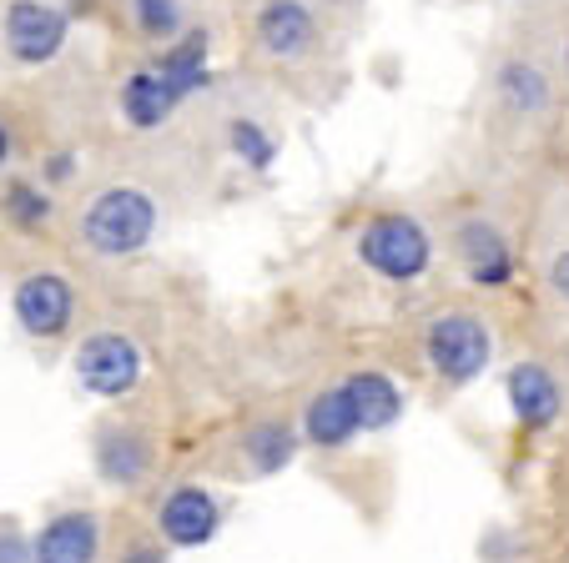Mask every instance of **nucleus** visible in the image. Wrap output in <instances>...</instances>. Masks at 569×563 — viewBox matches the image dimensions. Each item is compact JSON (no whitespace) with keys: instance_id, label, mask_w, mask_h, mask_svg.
Listing matches in <instances>:
<instances>
[{"instance_id":"obj_17","label":"nucleus","mask_w":569,"mask_h":563,"mask_svg":"<svg viewBox=\"0 0 569 563\" xmlns=\"http://www.w3.org/2000/svg\"><path fill=\"white\" fill-rule=\"evenodd\" d=\"M177 107H182V101H177L172 86L157 76V66H141V71H131L127 86H121V117H127L137 131H157L161 121H172Z\"/></svg>"},{"instance_id":"obj_24","label":"nucleus","mask_w":569,"mask_h":563,"mask_svg":"<svg viewBox=\"0 0 569 563\" xmlns=\"http://www.w3.org/2000/svg\"><path fill=\"white\" fill-rule=\"evenodd\" d=\"M117 563H167V549L161 543H131Z\"/></svg>"},{"instance_id":"obj_22","label":"nucleus","mask_w":569,"mask_h":563,"mask_svg":"<svg viewBox=\"0 0 569 563\" xmlns=\"http://www.w3.org/2000/svg\"><path fill=\"white\" fill-rule=\"evenodd\" d=\"M0 563H36L31 539H26L16 523H0Z\"/></svg>"},{"instance_id":"obj_27","label":"nucleus","mask_w":569,"mask_h":563,"mask_svg":"<svg viewBox=\"0 0 569 563\" xmlns=\"http://www.w3.org/2000/svg\"><path fill=\"white\" fill-rule=\"evenodd\" d=\"M565 66H569V51H565Z\"/></svg>"},{"instance_id":"obj_10","label":"nucleus","mask_w":569,"mask_h":563,"mask_svg":"<svg viewBox=\"0 0 569 563\" xmlns=\"http://www.w3.org/2000/svg\"><path fill=\"white\" fill-rule=\"evenodd\" d=\"M453 257L469 272L473 288H505L515 277V252H509V237L499 232L489 217H469L453 232Z\"/></svg>"},{"instance_id":"obj_14","label":"nucleus","mask_w":569,"mask_h":563,"mask_svg":"<svg viewBox=\"0 0 569 563\" xmlns=\"http://www.w3.org/2000/svg\"><path fill=\"white\" fill-rule=\"evenodd\" d=\"M343 393H348V403H353L358 428H363V433H383V428H393L398 418H403V388H398L388 372H378V368L348 372Z\"/></svg>"},{"instance_id":"obj_21","label":"nucleus","mask_w":569,"mask_h":563,"mask_svg":"<svg viewBox=\"0 0 569 563\" xmlns=\"http://www.w3.org/2000/svg\"><path fill=\"white\" fill-rule=\"evenodd\" d=\"M0 207H6V217H11L16 227H26V232L51 222V197H46L41 187H31V181H11L6 197H0Z\"/></svg>"},{"instance_id":"obj_15","label":"nucleus","mask_w":569,"mask_h":563,"mask_svg":"<svg viewBox=\"0 0 569 563\" xmlns=\"http://www.w3.org/2000/svg\"><path fill=\"white\" fill-rule=\"evenodd\" d=\"M298 428L282 423V418H262V423L242 428L237 448H242V463H248L252 479H268V473H282V468L298 458Z\"/></svg>"},{"instance_id":"obj_6","label":"nucleus","mask_w":569,"mask_h":563,"mask_svg":"<svg viewBox=\"0 0 569 563\" xmlns=\"http://www.w3.org/2000/svg\"><path fill=\"white\" fill-rule=\"evenodd\" d=\"M222 529V503L202 483H177L157 503V533L167 549H202Z\"/></svg>"},{"instance_id":"obj_5","label":"nucleus","mask_w":569,"mask_h":563,"mask_svg":"<svg viewBox=\"0 0 569 563\" xmlns=\"http://www.w3.org/2000/svg\"><path fill=\"white\" fill-rule=\"evenodd\" d=\"M11 312L21 322L26 338L36 342H56L71 332L76 322V288L71 277L61 272H26L11 292Z\"/></svg>"},{"instance_id":"obj_12","label":"nucleus","mask_w":569,"mask_h":563,"mask_svg":"<svg viewBox=\"0 0 569 563\" xmlns=\"http://www.w3.org/2000/svg\"><path fill=\"white\" fill-rule=\"evenodd\" d=\"M318 41V16L302 0H268L258 11V46L272 61H298Z\"/></svg>"},{"instance_id":"obj_20","label":"nucleus","mask_w":569,"mask_h":563,"mask_svg":"<svg viewBox=\"0 0 569 563\" xmlns=\"http://www.w3.org/2000/svg\"><path fill=\"white\" fill-rule=\"evenodd\" d=\"M227 147H232V157L252 171H268L272 161H278V141H272L258 121H242V117L227 127Z\"/></svg>"},{"instance_id":"obj_8","label":"nucleus","mask_w":569,"mask_h":563,"mask_svg":"<svg viewBox=\"0 0 569 563\" xmlns=\"http://www.w3.org/2000/svg\"><path fill=\"white\" fill-rule=\"evenodd\" d=\"M91 463H97L101 483L137 489V483H147L151 463H157V443L137 423H101L97 438H91Z\"/></svg>"},{"instance_id":"obj_9","label":"nucleus","mask_w":569,"mask_h":563,"mask_svg":"<svg viewBox=\"0 0 569 563\" xmlns=\"http://www.w3.org/2000/svg\"><path fill=\"white\" fill-rule=\"evenodd\" d=\"M505 398L509 413L525 433H545V428L559 423L565 413V393H559V378L545 368V362H515L505 372Z\"/></svg>"},{"instance_id":"obj_18","label":"nucleus","mask_w":569,"mask_h":563,"mask_svg":"<svg viewBox=\"0 0 569 563\" xmlns=\"http://www.w3.org/2000/svg\"><path fill=\"white\" fill-rule=\"evenodd\" d=\"M157 76L172 86V97L187 101L192 91L207 86V31H182L177 41H167L157 61Z\"/></svg>"},{"instance_id":"obj_23","label":"nucleus","mask_w":569,"mask_h":563,"mask_svg":"<svg viewBox=\"0 0 569 563\" xmlns=\"http://www.w3.org/2000/svg\"><path fill=\"white\" fill-rule=\"evenodd\" d=\"M549 292L569 308V247L565 252H555V262H549Z\"/></svg>"},{"instance_id":"obj_25","label":"nucleus","mask_w":569,"mask_h":563,"mask_svg":"<svg viewBox=\"0 0 569 563\" xmlns=\"http://www.w3.org/2000/svg\"><path fill=\"white\" fill-rule=\"evenodd\" d=\"M71 167H76V157H51V171H46V177L66 181V177H71Z\"/></svg>"},{"instance_id":"obj_11","label":"nucleus","mask_w":569,"mask_h":563,"mask_svg":"<svg viewBox=\"0 0 569 563\" xmlns=\"http://www.w3.org/2000/svg\"><path fill=\"white\" fill-rule=\"evenodd\" d=\"M36 563H97L101 559V519L91 509H66L31 533Z\"/></svg>"},{"instance_id":"obj_26","label":"nucleus","mask_w":569,"mask_h":563,"mask_svg":"<svg viewBox=\"0 0 569 563\" xmlns=\"http://www.w3.org/2000/svg\"><path fill=\"white\" fill-rule=\"evenodd\" d=\"M6 157H11V131L0 127V161H6Z\"/></svg>"},{"instance_id":"obj_1","label":"nucleus","mask_w":569,"mask_h":563,"mask_svg":"<svg viewBox=\"0 0 569 563\" xmlns=\"http://www.w3.org/2000/svg\"><path fill=\"white\" fill-rule=\"evenodd\" d=\"M157 227H161V212L141 187H107L81 212V242L97 257H107V262H121V257L147 252Z\"/></svg>"},{"instance_id":"obj_13","label":"nucleus","mask_w":569,"mask_h":563,"mask_svg":"<svg viewBox=\"0 0 569 563\" xmlns=\"http://www.w3.org/2000/svg\"><path fill=\"white\" fill-rule=\"evenodd\" d=\"M358 433H363V428H358V413H353V403H348L343 383L322 388V393H312L308 403H302V423H298L302 443L322 448V453H338V448H348Z\"/></svg>"},{"instance_id":"obj_2","label":"nucleus","mask_w":569,"mask_h":563,"mask_svg":"<svg viewBox=\"0 0 569 563\" xmlns=\"http://www.w3.org/2000/svg\"><path fill=\"white\" fill-rule=\"evenodd\" d=\"M423 358H429L439 383L469 388L495 362V332H489V322L479 312H439L423 328Z\"/></svg>"},{"instance_id":"obj_19","label":"nucleus","mask_w":569,"mask_h":563,"mask_svg":"<svg viewBox=\"0 0 569 563\" xmlns=\"http://www.w3.org/2000/svg\"><path fill=\"white\" fill-rule=\"evenodd\" d=\"M131 21L147 41H177L187 26L182 0H131Z\"/></svg>"},{"instance_id":"obj_16","label":"nucleus","mask_w":569,"mask_h":563,"mask_svg":"<svg viewBox=\"0 0 569 563\" xmlns=\"http://www.w3.org/2000/svg\"><path fill=\"white\" fill-rule=\"evenodd\" d=\"M495 91H499V101H505L515 117H545L549 101H555V86H549L545 66L529 61V56H515V61L499 66Z\"/></svg>"},{"instance_id":"obj_4","label":"nucleus","mask_w":569,"mask_h":563,"mask_svg":"<svg viewBox=\"0 0 569 563\" xmlns=\"http://www.w3.org/2000/svg\"><path fill=\"white\" fill-rule=\"evenodd\" d=\"M141 378H147V358H141L137 338H127V332L117 328L91 332L76 348V383L87 388L91 398H107V403L131 398L141 388Z\"/></svg>"},{"instance_id":"obj_3","label":"nucleus","mask_w":569,"mask_h":563,"mask_svg":"<svg viewBox=\"0 0 569 563\" xmlns=\"http://www.w3.org/2000/svg\"><path fill=\"white\" fill-rule=\"evenodd\" d=\"M358 262L383 282H419L433 267V237L409 212H378L358 232Z\"/></svg>"},{"instance_id":"obj_7","label":"nucleus","mask_w":569,"mask_h":563,"mask_svg":"<svg viewBox=\"0 0 569 563\" xmlns=\"http://www.w3.org/2000/svg\"><path fill=\"white\" fill-rule=\"evenodd\" d=\"M66 31H71L66 11H56L46 0H11V6H6V51L21 66L56 61L66 46Z\"/></svg>"}]
</instances>
